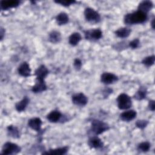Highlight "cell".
I'll return each mask as SVG.
<instances>
[{"label": "cell", "mask_w": 155, "mask_h": 155, "mask_svg": "<svg viewBox=\"0 0 155 155\" xmlns=\"http://www.w3.org/2000/svg\"><path fill=\"white\" fill-rule=\"evenodd\" d=\"M131 29L128 27H121L115 31V35L120 38H126L128 37L131 33Z\"/></svg>", "instance_id": "obj_23"}, {"label": "cell", "mask_w": 155, "mask_h": 155, "mask_svg": "<svg viewBox=\"0 0 155 155\" xmlns=\"http://www.w3.org/2000/svg\"><path fill=\"white\" fill-rule=\"evenodd\" d=\"M147 88L143 87H141L135 93L133 97L137 101H142L147 97Z\"/></svg>", "instance_id": "obj_25"}, {"label": "cell", "mask_w": 155, "mask_h": 155, "mask_svg": "<svg viewBox=\"0 0 155 155\" xmlns=\"http://www.w3.org/2000/svg\"><path fill=\"white\" fill-rule=\"evenodd\" d=\"M48 70L44 65H41L35 71V75L36 76V79L45 81V78L48 74Z\"/></svg>", "instance_id": "obj_10"}, {"label": "cell", "mask_w": 155, "mask_h": 155, "mask_svg": "<svg viewBox=\"0 0 155 155\" xmlns=\"http://www.w3.org/2000/svg\"><path fill=\"white\" fill-rule=\"evenodd\" d=\"M140 45V41L138 38H135L128 43V47L132 49H136L139 47Z\"/></svg>", "instance_id": "obj_29"}, {"label": "cell", "mask_w": 155, "mask_h": 155, "mask_svg": "<svg viewBox=\"0 0 155 155\" xmlns=\"http://www.w3.org/2000/svg\"><path fill=\"white\" fill-rule=\"evenodd\" d=\"M88 145L90 148L100 149L104 147V142L97 136H93L88 140Z\"/></svg>", "instance_id": "obj_9"}, {"label": "cell", "mask_w": 155, "mask_h": 155, "mask_svg": "<svg viewBox=\"0 0 155 155\" xmlns=\"http://www.w3.org/2000/svg\"><path fill=\"white\" fill-rule=\"evenodd\" d=\"M116 102L117 107L120 110H127L132 105L131 97L125 93L120 94L116 99Z\"/></svg>", "instance_id": "obj_5"}, {"label": "cell", "mask_w": 155, "mask_h": 155, "mask_svg": "<svg viewBox=\"0 0 155 155\" xmlns=\"http://www.w3.org/2000/svg\"><path fill=\"white\" fill-rule=\"evenodd\" d=\"M27 124L31 129L37 132H39L41 131L42 121L39 117H33L28 120Z\"/></svg>", "instance_id": "obj_12"}, {"label": "cell", "mask_w": 155, "mask_h": 155, "mask_svg": "<svg viewBox=\"0 0 155 155\" xmlns=\"http://www.w3.org/2000/svg\"><path fill=\"white\" fill-rule=\"evenodd\" d=\"M21 151V148L18 144L10 142H7L3 145L1 154L4 155L17 154L20 153Z\"/></svg>", "instance_id": "obj_3"}, {"label": "cell", "mask_w": 155, "mask_h": 155, "mask_svg": "<svg viewBox=\"0 0 155 155\" xmlns=\"http://www.w3.org/2000/svg\"><path fill=\"white\" fill-rule=\"evenodd\" d=\"M20 4V1L18 0H8L1 1L0 2L1 9L2 10H7L12 8H16Z\"/></svg>", "instance_id": "obj_13"}, {"label": "cell", "mask_w": 155, "mask_h": 155, "mask_svg": "<svg viewBox=\"0 0 155 155\" xmlns=\"http://www.w3.org/2000/svg\"><path fill=\"white\" fill-rule=\"evenodd\" d=\"M56 21L59 25H62L67 24L69 21V17L65 12H61L56 16Z\"/></svg>", "instance_id": "obj_22"}, {"label": "cell", "mask_w": 155, "mask_h": 155, "mask_svg": "<svg viewBox=\"0 0 155 155\" xmlns=\"http://www.w3.org/2000/svg\"><path fill=\"white\" fill-rule=\"evenodd\" d=\"M71 101L73 104L77 106L84 107L87 105L88 102V98L84 93H78L74 94L71 96Z\"/></svg>", "instance_id": "obj_7"}, {"label": "cell", "mask_w": 155, "mask_h": 155, "mask_svg": "<svg viewBox=\"0 0 155 155\" xmlns=\"http://www.w3.org/2000/svg\"><path fill=\"white\" fill-rule=\"evenodd\" d=\"M7 131L8 135L14 139H18L20 137V133L19 129L13 125H10L7 127Z\"/></svg>", "instance_id": "obj_24"}, {"label": "cell", "mask_w": 155, "mask_h": 155, "mask_svg": "<svg viewBox=\"0 0 155 155\" xmlns=\"http://www.w3.org/2000/svg\"><path fill=\"white\" fill-rule=\"evenodd\" d=\"M148 108L150 110L154 111L155 110V102L154 100H150L148 102Z\"/></svg>", "instance_id": "obj_32"}, {"label": "cell", "mask_w": 155, "mask_h": 155, "mask_svg": "<svg viewBox=\"0 0 155 155\" xmlns=\"http://www.w3.org/2000/svg\"><path fill=\"white\" fill-rule=\"evenodd\" d=\"M148 124V121L147 120H145V119H140V120H137L136 123L135 125L136 126L140 128V129H144Z\"/></svg>", "instance_id": "obj_28"}, {"label": "cell", "mask_w": 155, "mask_h": 155, "mask_svg": "<svg viewBox=\"0 0 155 155\" xmlns=\"http://www.w3.org/2000/svg\"><path fill=\"white\" fill-rule=\"evenodd\" d=\"M84 36L87 40L91 41H97L102 37V31L99 28L90 29L84 31Z\"/></svg>", "instance_id": "obj_6"}, {"label": "cell", "mask_w": 155, "mask_h": 155, "mask_svg": "<svg viewBox=\"0 0 155 155\" xmlns=\"http://www.w3.org/2000/svg\"><path fill=\"white\" fill-rule=\"evenodd\" d=\"M151 27L153 29H154V18L151 21Z\"/></svg>", "instance_id": "obj_34"}, {"label": "cell", "mask_w": 155, "mask_h": 155, "mask_svg": "<svg viewBox=\"0 0 155 155\" xmlns=\"http://www.w3.org/2000/svg\"><path fill=\"white\" fill-rule=\"evenodd\" d=\"M62 117V113L58 110H53L47 115V119L51 123L59 122Z\"/></svg>", "instance_id": "obj_16"}, {"label": "cell", "mask_w": 155, "mask_h": 155, "mask_svg": "<svg viewBox=\"0 0 155 155\" xmlns=\"http://www.w3.org/2000/svg\"><path fill=\"white\" fill-rule=\"evenodd\" d=\"M61 39V34L58 31L53 30L48 35V40L52 44H57L60 42Z\"/></svg>", "instance_id": "obj_20"}, {"label": "cell", "mask_w": 155, "mask_h": 155, "mask_svg": "<svg viewBox=\"0 0 155 155\" xmlns=\"http://www.w3.org/2000/svg\"><path fill=\"white\" fill-rule=\"evenodd\" d=\"M136 115H137V113L135 110H127L122 112L120 114L119 117H120V119L124 122H130L131 120H133L134 119H135V117H136Z\"/></svg>", "instance_id": "obj_14"}, {"label": "cell", "mask_w": 155, "mask_h": 155, "mask_svg": "<svg viewBox=\"0 0 155 155\" xmlns=\"http://www.w3.org/2000/svg\"><path fill=\"white\" fill-rule=\"evenodd\" d=\"M68 151V147H63L54 149H50L42 153V154H53V155H62L65 154Z\"/></svg>", "instance_id": "obj_17"}, {"label": "cell", "mask_w": 155, "mask_h": 155, "mask_svg": "<svg viewBox=\"0 0 155 155\" xmlns=\"http://www.w3.org/2000/svg\"><path fill=\"white\" fill-rule=\"evenodd\" d=\"M151 147V144L148 142H143L138 144L137 145V150L141 152H147L150 150Z\"/></svg>", "instance_id": "obj_27"}, {"label": "cell", "mask_w": 155, "mask_h": 155, "mask_svg": "<svg viewBox=\"0 0 155 155\" xmlns=\"http://www.w3.org/2000/svg\"><path fill=\"white\" fill-rule=\"evenodd\" d=\"M118 77L111 73L105 72L101 76V81L106 85H110L118 81Z\"/></svg>", "instance_id": "obj_8"}, {"label": "cell", "mask_w": 155, "mask_h": 155, "mask_svg": "<svg viewBox=\"0 0 155 155\" xmlns=\"http://www.w3.org/2000/svg\"><path fill=\"white\" fill-rule=\"evenodd\" d=\"M47 89V85L45 81H41L35 79V84L32 87L31 91L35 93H41Z\"/></svg>", "instance_id": "obj_15"}, {"label": "cell", "mask_w": 155, "mask_h": 155, "mask_svg": "<svg viewBox=\"0 0 155 155\" xmlns=\"http://www.w3.org/2000/svg\"><path fill=\"white\" fill-rule=\"evenodd\" d=\"M110 129V126L108 124L98 120L93 119L91 123L90 131L95 136L99 135Z\"/></svg>", "instance_id": "obj_2"}, {"label": "cell", "mask_w": 155, "mask_h": 155, "mask_svg": "<svg viewBox=\"0 0 155 155\" xmlns=\"http://www.w3.org/2000/svg\"><path fill=\"white\" fill-rule=\"evenodd\" d=\"M5 34V30L4 28L1 27V40H2Z\"/></svg>", "instance_id": "obj_33"}, {"label": "cell", "mask_w": 155, "mask_h": 155, "mask_svg": "<svg viewBox=\"0 0 155 155\" xmlns=\"http://www.w3.org/2000/svg\"><path fill=\"white\" fill-rule=\"evenodd\" d=\"M148 19L147 13L137 10L125 15L124 22L127 25H133L144 23Z\"/></svg>", "instance_id": "obj_1"}, {"label": "cell", "mask_w": 155, "mask_h": 155, "mask_svg": "<svg viewBox=\"0 0 155 155\" xmlns=\"http://www.w3.org/2000/svg\"><path fill=\"white\" fill-rule=\"evenodd\" d=\"M31 68L27 62H22L18 68V72L22 77L27 78L31 75Z\"/></svg>", "instance_id": "obj_11"}, {"label": "cell", "mask_w": 155, "mask_h": 155, "mask_svg": "<svg viewBox=\"0 0 155 155\" xmlns=\"http://www.w3.org/2000/svg\"><path fill=\"white\" fill-rule=\"evenodd\" d=\"M57 4H59L61 5H63L64 7H68L72 4H74V3H76V2L75 1H69V0H67V1H54Z\"/></svg>", "instance_id": "obj_30"}, {"label": "cell", "mask_w": 155, "mask_h": 155, "mask_svg": "<svg viewBox=\"0 0 155 155\" xmlns=\"http://www.w3.org/2000/svg\"><path fill=\"white\" fill-rule=\"evenodd\" d=\"M84 16L87 21L91 24H96L101 21L100 14L91 7H87L84 10Z\"/></svg>", "instance_id": "obj_4"}, {"label": "cell", "mask_w": 155, "mask_h": 155, "mask_svg": "<svg viewBox=\"0 0 155 155\" xmlns=\"http://www.w3.org/2000/svg\"><path fill=\"white\" fill-rule=\"evenodd\" d=\"M73 66L76 70H79L82 67V61L79 59L76 58L73 62Z\"/></svg>", "instance_id": "obj_31"}, {"label": "cell", "mask_w": 155, "mask_h": 155, "mask_svg": "<svg viewBox=\"0 0 155 155\" xmlns=\"http://www.w3.org/2000/svg\"><path fill=\"white\" fill-rule=\"evenodd\" d=\"M82 39L81 35L78 32H74L68 38V42L71 46L77 45Z\"/></svg>", "instance_id": "obj_21"}, {"label": "cell", "mask_w": 155, "mask_h": 155, "mask_svg": "<svg viewBox=\"0 0 155 155\" xmlns=\"http://www.w3.org/2000/svg\"><path fill=\"white\" fill-rule=\"evenodd\" d=\"M155 61V56L154 55L148 56L143 59L142 61V63L146 67H150L152 66L154 64Z\"/></svg>", "instance_id": "obj_26"}, {"label": "cell", "mask_w": 155, "mask_h": 155, "mask_svg": "<svg viewBox=\"0 0 155 155\" xmlns=\"http://www.w3.org/2000/svg\"><path fill=\"white\" fill-rule=\"evenodd\" d=\"M153 7V4L151 1H143L138 5L137 9L143 13H147Z\"/></svg>", "instance_id": "obj_18"}, {"label": "cell", "mask_w": 155, "mask_h": 155, "mask_svg": "<svg viewBox=\"0 0 155 155\" xmlns=\"http://www.w3.org/2000/svg\"><path fill=\"white\" fill-rule=\"evenodd\" d=\"M30 99L27 96H24L22 99L17 102L15 104V108L17 111L22 112L24 111L27 108L28 104H29Z\"/></svg>", "instance_id": "obj_19"}]
</instances>
